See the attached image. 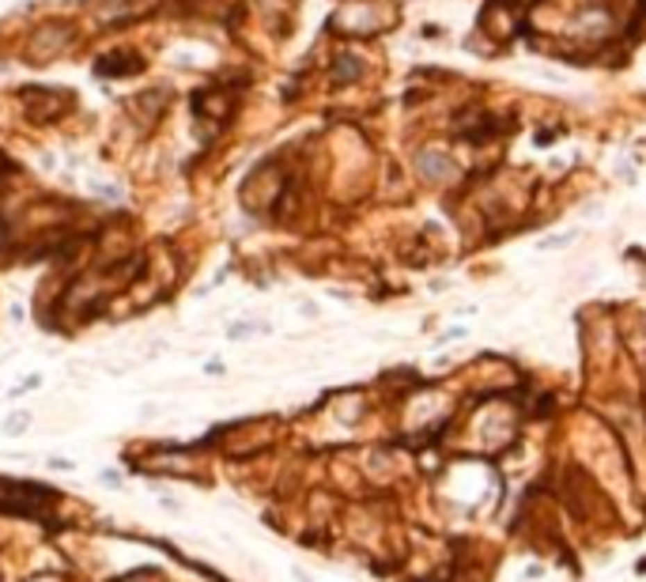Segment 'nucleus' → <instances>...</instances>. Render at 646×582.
Here are the masks:
<instances>
[{
  "instance_id": "obj_1",
  "label": "nucleus",
  "mask_w": 646,
  "mask_h": 582,
  "mask_svg": "<svg viewBox=\"0 0 646 582\" xmlns=\"http://www.w3.org/2000/svg\"><path fill=\"white\" fill-rule=\"evenodd\" d=\"M420 170H424L431 181H446L454 175V163L446 159V155H438V152H424L420 155Z\"/></svg>"
},
{
  "instance_id": "obj_2",
  "label": "nucleus",
  "mask_w": 646,
  "mask_h": 582,
  "mask_svg": "<svg viewBox=\"0 0 646 582\" xmlns=\"http://www.w3.org/2000/svg\"><path fill=\"white\" fill-rule=\"evenodd\" d=\"M27 428H31V412H15V416H8L4 420V428L0 431H4V435H23Z\"/></svg>"
},
{
  "instance_id": "obj_3",
  "label": "nucleus",
  "mask_w": 646,
  "mask_h": 582,
  "mask_svg": "<svg viewBox=\"0 0 646 582\" xmlns=\"http://www.w3.org/2000/svg\"><path fill=\"white\" fill-rule=\"evenodd\" d=\"M102 484H110V488H117V484H122V476H117L114 469H106V476H102Z\"/></svg>"
},
{
  "instance_id": "obj_4",
  "label": "nucleus",
  "mask_w": 646,
  "mask_h": 582,
  "mask_svg": "<svg viewBox=\"0 0 646 582\" xmlns=\"http://www.w3.org/2000/svg\"><path fill=\"white\" fill-rule=\"evenodd\" d=\"M49 465L53 469H72V462H65V458H49Z\"/></svg>"
}]
</instances>
